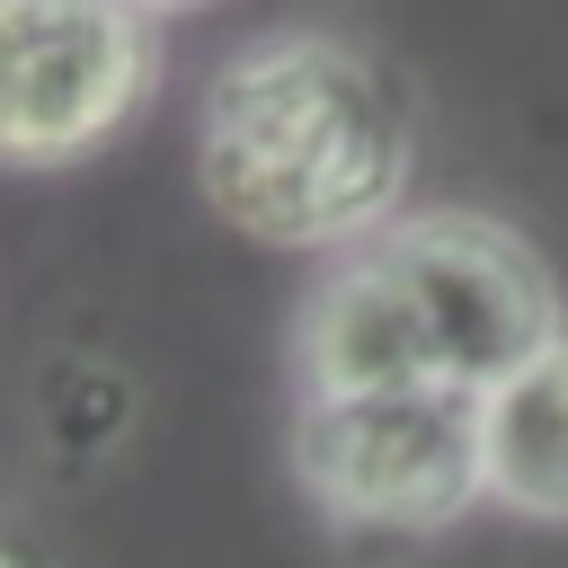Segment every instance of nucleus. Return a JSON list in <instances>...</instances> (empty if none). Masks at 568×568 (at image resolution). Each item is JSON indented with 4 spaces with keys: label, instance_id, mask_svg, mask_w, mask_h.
Segmentation results:
<instances>
[{
    "label": "nucleus",
    "instance_id": "4",
    "mask_svg": "<svg viewBox=\"0 0 568 568\" xmlns=\"http://www.w3.org/2000/svg\"><path fill=\"white\" fill-rule=\"evenodd\" d=\"M160 80L151 9L133 0H0V160H89Z\"/></svg>",
    "mask_w": 568,
    "mask_h": 568
},
{
    "label": "nucleus",
    "instance_id": "1",
    "mask_svg": "<svg viewBox=\"0 0 568 568\" xmlns=\"http://www.w3.org/2000/svg\"><path fill=\"white\" fill-rule=\"evenodd\" d=\"M417 115L390 62L337 36H266L231 53L195 115L213 213L266 248H337L399 213Z\"/></svg>",
    "mask_w": 568,
    "mask_h": 568
},
{
    "label": "nucleus",
    "instance_id": "5",
    "mask_svg": "<svg viewBox=\"0 0 568 568\" xmlns=\"http://www.w3.org/2000/svg\"><path fill=\"white\" fill-rule=\"evenodd\" d=\"M488 497L532 524H568V337H550L524 373L479 390Z\"/></svg>",
    "mask_w": 568,
    "mask_h": 568
},
{
    "label": "nucleus",
    "instance_id": "3",
    "mask_svg": "<svg viewBox=\"0 0 568 568\" xmlns=\"http://www.w3.org/2000/svg\"><path fill=\"white\" fill-rule=\"evenodd\" d=\"M293 479L337 532H444L488 497L479 390H302Z\"/></svg>",
    "mask_w": 568,
    "mask_h": 568
},
{
    "label": "nucleus",
    "instance_id": "6",
    "mask_svg": "<svg viewBox=\"0 0 568 568\" xmlns=\"http://www.w3.org/2000/svg\"><path fill=\"white\" fill-rule=\"evenodd\" d=\"M133 9H151V18H178V9H204V0H133Z\"/></svg>",
    "mask_w": 568,
    "mask_h": 568
},
{
    "label": "nucleus",
    "instance_id": "2",
    "mask_svg": "<svg viewBox=\"0 0 568 568\" xmlns=\"http://www.w3.org/2000/svg\"><path fill=\"white\" fill-rule=\"evenodd\" d=\"M559 337V284L488 213H399L364 231L293 328L302 390H497Z\"/></svg>",
    "mask_w": 568,
    "mask_h": 568
}]
</instances>
